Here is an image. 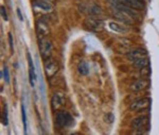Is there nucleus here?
I'll return each mask as SVG.
<instances>
[{
  "instance_id": "nucleus-1",
  "label": "nucleus",
  "mask_w": 159,
  "mask_h": 135,
  "mask_svg": "<svg viewBox=\"0 0 159 135\" xmlns=\"http://www.w3.org/2000/svg\"><path fill=\"white\" fill-rule=\"evenodd\" d=\"M39 51L42 58L45 60H48L52 55V44L49 38H47V36L39 38Z\"/></svg>"
},
{
  "instance_id": "nucleus-2",
  "label": "nucleus",
  "mask_w": 159,
  "mask_h": 135,
  "mask_svg": "<svg viewBox=\"0 0 159 135\" xmlns=\"http://www.w3.org/2000/svg\"><path fill=\"white\" fill-rule=\"evenodd\" d=\"M72 117L69 113L65 111H61L56 115V126L58 128H66L72 123Z\"/></svg>"
},
{
  "instance_id": "nucleus-3",
  "label": "nucleus",
  "mask_w": 159,
  "mask_h": 135,
  "mask_svg": "<svg viewBox=\"0 0 159 135\" xmlns=\"http://www.w3.org/2000/svg\"><path fill=\"white\" fill-rule=\"evenodd\" d=\"M84 26L87 29L94 31V32H100V31L103 30V22L101 19H98V18L87 17L84 20Z\"/></svg>"
},
{
  "instance_id": "nucleus-4",
  "label": "nucleus",
  "mask_w": 159,
  "mask_h": 135,
  "mask_svg": "<svg viewBox=\"0 0 159 135\" xmlns=\"http://www.w3.org/2000/svg\"><path fill=\"white\" fill-rule=\"evenodd\" d=\"M32 7L34 10L43 12V13H51L53 11V6L50 2H48L47 0H45V1H42V0H34V1L32 2Z\"/></svg>"
},
{
  "instance_id": "nucleus-5",
  "label": "nucleus",
  "mask_w": 159,
  "mask_h": 135,
  "mask_svg": "<svg viewBox=\"0 0 159 135\" xmlns=\"http://www.w3.org/2000/svg\"><path fill=\"white\" fill-rule=\"evenodd\" d=\"M111 9H112V12H114L115 16H116L120 22H122L123 24H126V25L134 24V19H133V17L130 16L127 12L122 11V10H119V9H115V7H111Z\"/></svg>"
},
{
  "instance_id": "nucleus-6",
  "label": "nucleus",
  "mask_w": 159,
  "mask_h": 135,
  "mask_svg": "<svg viewBox=\"0 0 159 135\" xmlns=\"http://www.w3.org/2000/svg\"><path fill=\"white\" fill-rule=\"evenodd\" d=\"M58 70V64L57 62L52 59L46 60L45 63V72L47 78H52Z\"/></svg>"
},
{
  "instance_id": "nucleus-7",
  "label": "nucleus",
  "mask_w": 159,
  "mask_h": 135,
  "mask_svg": "<svg viewBox=\"0 0 159 135\" xmlns=\"http://www.w3.org/2000/svg\"><path fill=\"white\" fill-rule=\"evenodd\" d=\"M49 32H50L49 24L43 19L38 20V22H36V33H37V35L39 36V38L47 36L48 34H49Z\"/></svg>"
},
{
  "instance_id": "nucleus-8",
  "label": "nucleus",
  "mask_w": 159,
  "mask_h": 135,
  "mask_svg": "<svg viewBox=\"0 0 159 135\" xmlns=\"http://www.w3.org/2000/svg\"><path fill=\"white\" fill-rule=\"evenodd\" d=\"M150 98H141V99H138V100H135L134 102L130 104V110L133 111H142V110H145L150 106Z\"/></svg>"
},
{
  "instance_id": "nucleus-9",
  "label": "nucleus",
  "mask_w": 159,
  "mask_h": 135,
  "mask_svg": "<svg viewBox=\"0 0 159 135\" xmlns=\"http://www.w3.org/2000/svg\"><path fill=\"white\" fill-rule=\"evenodd\" d=\"M64 104H65V96L61 93H56L53 95L51 99V106L53 111H58Z\"/></svg>"
},
{
  "instance_id": "nucleus-10",
  "label": "nucleus",
  "mask_w": 159,
  "mask_h": 135,
  "mask_svg": "<svg viewBox=\"0 0 159 135\" xmlns=\"http://www.w3.org/2000/svg\"><path fill=\"white\" fill-rule=\"evenodd\" d=\"M147 56H148V52L144 49H134V50H130L127 53V59L130 62H134L136 60L141 58H147Z\"/></svg>"
},
{
  "instance_id": "nucleus-11",
  "label": "nucleus",
  "mask_w": 159,
  "mask_h": 135,
  "mask_svg": "<svg viewBox=\"0 0 159 135\" xmlns=\"http://www.w3.org/2000/svg\"><path fill=\"white\" fill-rule=\"evenodd\" d=\"M148 123V116H140V117H137L133 120L132 126L135 130H142L147 128Z\"/></svg>"
},
{
  "instance_id": "nucleus-12",
  "label": "nucleus",
  "mask_w": 159,
  "mask_h": 135,
  "mask_svg": "<svg viewBox=\"0 0 159 135\" xmlns=\"http://www.w3.org/2000/svg\"><path fill=\"white\" fill-rule=\"evenodd\" d=\"M120 1L125 6L137 10V11H141L144 9V2L142 0H120Z\"/></svg>"
},
{
  "instance_id": "nucleus-13",
  "label": "nucleus",
  "mask_w": 159,
  "mask_h": 135,
  "mask_svg": "<svg viewBox=\"0 0 159 135\" xmlns=\"http://www.w3.org/2000/svg\"><path fill=\"white\" fill-rule=\"evenodd\" d=\"M28 62H29V81L32 87L35 86V81H36V74H35V68L33 65V61L31 59L30 53H28Z\"/></svg>"
},
{
  "instance_id": "nucleus-14",
  "label": "nucleus",
  "mask_w": 159,
  "mask_h": 135,
  "mask_svg": "<svg viewBox=\"0 0 159 135\" xmlns=\"http://www.w3.org/2000/svg\"><path fill=\"white\" fill-rule=\"evenodd\" d=\"M148 86V81L147 79H140L137 82H135L134 84L130 86L132 90L134 92H138V90H143Z\"/></svg>"
},
{
  "instance_id": "nucleus-15",
  "label": "nucleus",
  "mask_w": 159,
  "mask_h": 135,
  "mask_svg": "<svg viewBox=\"0 0 159 135\" xmlns=\"http://www.w3.org/2000/svg\"><path fill=\"white\" fill-rule=\"evenodd\" d=\"M133 64H134V66L137 67V68L142 69V68H144V67H147L148 65V56H147V58L138 59V60H136V61L133 62Z\"/></svg>"
},
{
  "instance_id": "nucleus-16",
  "label": "nucleus",
  "mask_w": 159,
  "mask_h": 135,
  "mask_svg": "<svg viewBox=\"0 0 159 135\" xmlns=\"http://www.w3.org/2000/svg\"><path fill=\"white\" fill-rule=\"evenodd\" d=\"M109 28L111 30L116 31V32H119V33H125L129 31V29L125 27H123L122 25H119L117 22H109Z\"/></svg>"
},
{
  "instance_id": "nucleus-17",
  "label": "nucleus",
  "mask_w": 159,
  "mask_h": 135,
  "mask_svg": "<svg viewBox=\"0 0 159 135\" xmlns=\"http://www.w3.org/2000/svg\"><path fill=\"white\" fill-rule=\"evenodd\" d=\"M78 70L81 75H83V76H86V75H88L89 72V67L88 65L85 61H81L79 63V66H78Z\"/></svg>"
},
{
  "instance_id": "nucleus-18",
  "label": "nucleus",
  "mask_w": 159,
  "mask_h": 135,
  "mask_svg": "<svg viewBox=\"0 0 159 135\" xmlns=\"http://www.w3.org/2000/svg\"><path fill=\"white\" fill-rule=\"evenodd\" d=\"M88 12L90 15H100L102 13L101 11V7L96 6V4H92V6H90L88 7Z\"/></svg>"
},
{
  "instance_id": "nucleus-19",
  "label": "nucleus",
  "mask_w": 159,
  "mask_h": 135,
  "mask_svg": "<svg viewBox=\"0 0 159 135\" xmlns=\"http://www.w3.org/2000/svg\"><path fill=\"white\" fill-rule=\"evenodd\" d=\"M21 115H22V123H24L25 133H27V115H25V110L24 104H21Z\"/></svg>"
},
{
  "instance_id": "nucleus-20",
  "label": "nucleus",
  "mask_w": 159,
  "mask_h": 135,
  "mask_svg": "<svg viewBox=\"0 0 159 135\" xmlns=\"http://www.w3.org/2000/svg\"><path fill=\"white\" fill-rule=\"evenodd\" d=\"M2 75H3L4 81H6L7 83H10V75H9V69H7V67H4V68H3Z\"/></svg>"
},
{
  "instance_id": "nucleus-21",
  "label": "nucleus",
  "mask_w": 159,
  "mask_h": 135,
  "mask_svg": "<svg viewBox=\"0 0 159 135\" xmlns=\"http://www.w3.org/2000/svg\"><path fill=\"white\" fill-rule=\"evenodd\" d=\"M114 120H115V117L111 115V114H107V115L105 116V121H107V123H111Z\"/></svg>"
},
{
  "instance_id": "nucleus-22",
  "label": "nucleus",
  "mask_w": 159,
  "mask_h": 135,
  "mask_svg": "<svg viewBox=\"0 0 159 135\" xmlns=\"http://www.w3.org/2000/svg\"><path fill=\"white\" fill-rule=\"evenodd\" d=\"M1 16L4 20H7V11L4 7H1Z\"/></svg>"
},
{
  "instance_id": "nucleus-23",
  "label": "nucleus",
  "mask_w": 159,
  "mask_h": 135,
  "mask_svg": "<svg viewBox=\"0 0 159 135\" xmlns=\"http://www.w3.org/2000/svg\"><path fill=\"white\" fill-rule=\"evenodd\" d=\"M9 43H10V47H11L12 51L14 50V46H13V37H12V34L9 33Z\"/></svg>"
},
{
  "instance_id": "nucleus-24",
  "label": "nucleus",
  "mask_w": 159,
  "mask_h": 135,
  "mask_svg": "<svg viewBox=\"0 0 159 135\" xmlns=\"http://www.w3.org/2000/svg\"><path fill=\"white\" fill-rule=\"evenodd\" d=\"M2 123L4 124V126H7V108H4V118L3 120H2Z\"/></svg>"
},
{
  "instance_id": "nucleus-25",
  "label": "nucleus",
  "mask_w": 159,
  "mask_h": 135,
  "mask_svg": "<svg viewBox=\"0 0 159 135\" xmlns=\"http://www.w3.org/2000/svg\"><path fill=\"white\" fill-rule=\"evenodd\" d=\"M17 15H18L20 22H24V17H22V14H21V11H20V9H17Z\"/></svg>"
},
{
  "instance_id": "nucleus-26",
  "label": "nucleus",
  "mask_w": 159,
  "mask_h": 135,
  "mask_svg": "<svg viewBox=\"0 0 159 135\" xmlns=\"http://www.w3.org/2000/svg\"><path fill=\"white\" fill-rule=\"evenodd\" d=\"M47 1H53V0H47Z\"/></svg>"
}]
</instances>
